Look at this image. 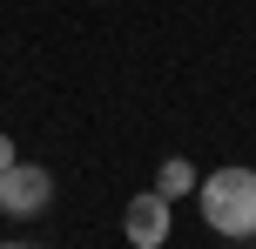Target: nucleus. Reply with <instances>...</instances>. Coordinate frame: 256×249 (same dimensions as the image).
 <instances>
[{"instance_id":"1","label":"nucleus","mask_w":256,"mask_h":249,"mask_svg":"<svg viewBox=\"0 0 256 249\" xmlns=\"http://www.w3.org/2000/svg\"><path fill=\"white\" fill-rule=\"evenodd\" d=\"M196 196H202V223L216 229V236H230V243L256 236V169L222 162V169H209L202 182H196Z\"/></svg>"},{"instance_id":"2","label":"nucleus","mask_w":256,"mask_h":249,"mask_svg":"<svg viewBox=\"0 0 256 249\" xmlns=\"http://www.w3.org/2000/svg\"><path fill=\"white\" fill-rule=\"evenodd\" d=\"M48 202H54V175L40 169V162H14V169H0V216H7V223H34Z\"/></svg>"},{"instance_id":"4","label":"nucleus","mask_w":256,"mask_h":249,"mask_svg":"<svg viewBox=\"0 0 256 249\" xmlns=\"http://www.w3.org/2000/svg\"><path fill=\"white\" fill-rule=\"evenodd\" d=\"M196 162H182V155H168V162H155V196H168V202H182V196H196Z\"/></svg>"},{"instance_id":"3","label":"nucleus","mask_w":256,"mask_h":249,"mask_svg":"<svg viewBox=\"0 0 256 249\" xmlns=\"http://www.w3.org/2000/svg\"><path fill=\"white\" fill-rule=\"evenodd\" d=\"M168 229H176V202H168V196H155V189L128 196V209H122V236H128V249H162Z\"/></svg>"},{"instance_id":"5","label":"nucleus","mask_w":256,"mask_h":249,"mask_svg":"<svg viewBox=\"0 0 256 249\" xmlns=\"http://www.w3.org/2000/svg\"><path fill=\"white\" fill-rule=\"evenodd\" d=\"M14 162H20L14 155V135H0V169H14Z\"/></svg>"},{"instance_id":"6","label":"nucleus","mask_w":256,"mask_h":249,"mask_svg":"<svg viewBox=\"0 0 256 249\" xmlns=\"http://www.w3.org/2000/svg\"><path fill=\"white\" fill-rule=\"evenodd\" d=\"M0 249H27V243H0Z\"/></svg>"}]
</instances>
